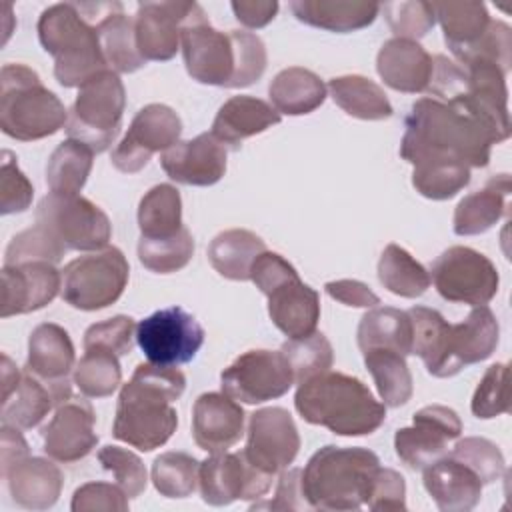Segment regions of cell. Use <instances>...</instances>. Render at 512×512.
Wrapping results in <instances>:
<instances>
[{
	"mask_svg": "<svg viewBox=\"0 0 512 512\" xmlns=\"http://www.w3.org/2000/svg\"><path fill=\"white\" fill-rule=\"evenodd\" d=\"M404 126L400 156L412 166L424 160H458L470 168H484L492 146L508 138L466 102L430 96L410 106Z\"/></svg>",
	"mask_w": 512,
	"mask_h": 512,
	"instance_id": "obj_1",
	"label": "cell"
},
{
	"mask_svg": "<svg viewBox=\"0 0 512 512\" xmlns=\"http://www.w3.org/2000/svg\"><path fill=\"white\" fill-rule=\"evenodd\" d=\"M186 388V376L176 366L142 362L122 386L112 436L152 452L164 446L178 426V412L172 406Z\"/></svg>",
	"mask_w": 512,
	"mask_h": 512,
	"instance_id": "obj_2",
	"label": "cell"
},
{
	"mask_svg": "<svg viewBox=\"0 0 512 512\" xmlns=\"http://www.w3.org/2000/svg\"><path fill=\"white\" fill-rule=\"evenodd\" d=\"M294 406L308 424L338 436H366L386 420V406L360 378L332 370L300 382Z\"/></svg>",
	"mask_w": 512,
	"mask_h": 512,
	"instance_id": "obj_3",
	"label": "cell"
},
{
	"mask_svg": "<svg viewBox=\"0 0 512 512\" xmlns=\"http://www.w3.org/2000/svg\"><path fill=\"white\" fill-rule=\"evenodd\" d=\"M378 456L362 446H322L302 470V492L314 510H358L366 506Z\"/></svg>",
	"mask_w": 512,
	"mask_h": 512,
	"instance_id": "obj_4",
	"label": "cell"
},
{
	"mask_svg": "<svg viewBox=\"0 0 512 512\" xmlns=\"http://www.w3.org/2000/svg\"><path fill=\"white\" fill-rule=\"evenodd\" d=\"M38 40L54 58V76L60 86L74 88L108 70L96 26L76 4H52L38 18Z\"/></svg>",
	"mask_w": 512,
	"mask_h": 512,
	"instance_id": "obj_5",
	"label": "cell"
},
{
	"mask_svg": "<svg viewBox=\"0 0 512 512\" xmlns=\"http://www.w3.org/2000/svg\"><path fill=\"white\" fill-rule=\"evenodd\" d=\"M68 110L26 64H4L0 72V128L6 136L32 142L56 134Z\"/></svg>",
	"mask_w": 512,
	"mask_h": 512,
	"instance_id": "obj_6",
	"label": "cell"
},
{
	"mask_svg": "<svg viewBox=\"0 0 512 512\" xmlns=\"http://www.w3.org/2000/svg\"><path fill=\"white\" fill-rule=\"evenodd\" d=\"M124 106L126 90L118 72L102 70L78 88L68 112V138L80 140L94 154L108 150L120 134Z\"/></svg>",
	"mask_w": 512,
	"mask_h": 512,
	"instance_id": "obj_7",
	"label": "cell"
},
{
	"mask_svg": "<svg viewBox=\"0 0 512 512\" xmlns=\"http://www.w3.org/2000/svg\"><path fill=\"white\" fill-rule=\"evenodd\" d=\"M130 278L126 256L116 246L78 256L62 270V300L76 310L94 312L114 304Z\"/></svg>",
	"mask_w": 512,
	"mask_h": 512,
	"instance_id": "obj_8",
	"label": "cell"
},
{
	"mask_svg": "<svg viewBox=\"0 0 512 512\" xmlns=\"http://www.w3.org/2000/svg\"><path fill=\"white\" fill-rule=\"evenodd\" d=\"M36 224L48 230L66 250L96 252L108 246L112 224L106 212L88 198L46 194L36 206Z\"/></svg>",
	"mask_w": 512,
	"mask_h": 512,
	"instance_id": "obj_9",
	"label": "cell"
},
{
	"mask_svg": "<svg viewBox=\"0 0 512 512\" xmlns=\"http://www.w3.org/2000/svg\"><path fill=\"white\" fill-rule=\"evenodd\" d=\"M430 280L444 300L468 306H486L500 286L492 260L470 246L444 250L432 262Z\"/></svg>",
	"mask_w": 512,
	"mask_h": 512,
	"instance_id": "obj_10",
	"label": "cell"
},
{
	"mask_svg": "<svg viewBox=\"0 0 512 512\" xmlns=\"http://www.w3.org/2000/svg\"><path fill=\"white\" fill-rule=\"evenodd\" d=\"M204 328L180 306L152 312L136 324V342L148 362L178 366L194 360L204 344Z\"/></svg>",
	"mask_w": 512,
	"mask_h": 512,
	"instance_id": "obj_11",
	"label": "cell"
},
{
	"mask_svg": "<svg viewBox=\"0 0 512 512\" xmlns=\"http://www.w3.org/2000/svg\"><path fill=\"white\" fill-rule=\"evenodd\" d=\"M292 384V368L280 350H248L220 374L222 392L244 404L280 398Z\"/></svg>",
	"mask_w": 512,
	"mask_h": 512,
	"instance_id": "obj_12",
	"label": "cell"
},
{
	"mask_svg": "<svg viewBox=\"0 0 512 512\" xmlns=\"http://www.w3.org/2000/svg\"><path fill=\"white\" fill-rule=\"evenodd\" d=\"M186 72L192 80L208 86L230 88L236 70L232 32L216 30L206 12L192 18L180 32Z\"/></svg>",
	"mask_w": 512,
	"mask_h": 512,
	"instance_id": "obj_13",
	"label": "cell"
},
{
	"mask_svg": "<svg viewBox=\"0 0 512 512\" xmlns=\"http://www.w3.org/2000/svg\"><path fill=\"white\" fill-rule=\"evenodd\" d=\"M182 120L166 104H148L136 112L126 136L112 150L110 160L124 174L140 172L154 152H166L180 142Z\"/></svg>",
	"mask_w": 512,
	"mask_h": 512,
	"instance_id": "obj_14",
	"label": "cell"
},
{
	"mask_svg": "<svg viewBox=\"0 0 512 512\" xmlns=\"http://www.w3.org/2000/svg\"><path fill=\"white\" fill-rule=\"evenodd\" d=\"M298 450L300 434L286 408L270 406L250 414L242 454L254 468L274 476L294 462Z\"/></svg>",
	"mask_w": 512,
	"mask_h": 512,
	"instance_id": "obj_15",
	"label": "cell"
},
{
	"mask_svg": "<svg viewBox=\"0 0 512 512\" xmlns=\"http://www.w3.org/2000/svg\"><path fill=\"white\" fill-rule=\"evenodd\" d=\"M462 434L460 416L442 404L420 408L412 426L398 428L394 434L396 456L412 470H424L448 454V442Z\"/></svg>",
	"mask_w": 512,
	"mask_h": 512,
	"instance_id": "obj_16",
	"label": "cell"
},
{
	"mask_svg": "<svg viewBox=\"0 0 512 512\" xmlns=\"http://www.w3.org/2000/svg\"><path fill=\"white\" fill-rule=\"evenodd\" d=\"M270 474L254 468L242 452H214L200 462L198 488L210 506L262 498L272 486Z\"/></svg>",
	"mask_w": 512,
	"mask_h": 512,
	"instance_id": "obj_17",
	"label": "cell"
},
{
	"mask_svg": "<svg viewBox=\"0 0 512 512\" xmlns=\"http://www.w3.org/2000/svg\"><path fill=\"white\" fill-rule=\"evenodd\" d=\"M72 398V388H54L36 378L2 354V424L30 430L38 426L52 408Z\"/></svg>",
	"mask_w": 512,
	"mask_h": 512,
	"instance_id": "obj_18",
	"label": "cell"
},
{
	"mask_svg": "<svg viewBox=\"0 0 512 512\" xmlns=\"http://www.w3.org/2000/svg\"><path fill=\"white\" fill-rule=\"evenodd\" d=\"M202 10L198 2H140L134 16L136 44L142 58L166 62L176 56L182 28Z\"/></svg>",
	"mask_w": 512,
	"mask_h": 512,
	"instance_id": "obj_19",
	"label": "cell"
},
{
	"mask_svg": "<svg viewBox=\"0 0 512 512\" xmlns=\"http://www.w3.org/2000/svg\"><path fill=\"white\" fill-rule=\"evenodd\" d=\"M96 414L88 400L70 398L56 406L52 420L42 428V444L48 458L72 464L86 458L98 444Z\"/></svg>",
	"mask_w": 512,
	"mask_h": 512,
	"instance_id": "obj_20",
	"label": "cell"
},
{
	"mask_svg": "<svg viewBox=\"0 0 512 512\" xmlns=\"http://www.w3.org/2000/svg\"><path fill=\"white\" fill-rule=\"evenodd\" d=\"M62 290V270L52 262L32 260L2 268V318L36 312Z\"/></svg>",
	"mask_w": 512,
	"mask_h": 512,
	"instance_id": "obj_21",
	"label": "cell"
},
{
	"mask_svg": "<svg viewBox=\"0 0 512 512\" xmlns=\"http://www.w3.org/2000/svg\"><path fill=\"white\" fill-rule=\"evenodd\" d=\"M160 164L168 178L178 184L212 186L226 172V146L212 132H202L162 152Z\"/></svg>",
	"mask_w": 512,
	"mask_h": 512,
	"instance_id": "obj_22",
	"label": "cell"
},
{
	"mask_svg": "<svg viewBox=\"0 0 512 512\" xmlns=\"http://www.w3.org/2000/svg\"><path fill=\"white\" fill-rule=\"evenodd\" d=\"M244 434V410L224 392H204L192 406V436L198 448L226 452Z\"/></svg>",
	"mask_w": 512,
	"mask_h": 512,
	"instance_id": "obj_23",
	"label": "cell"
},
{
	"mask_svg": "<svg viewBox=\"0 0 512 512\" xmlns=\"http://www.w3.org/2000/svg\"><path fill=\"white\" fill-rule=\"evenodd\" d=\"M12 500L26 510L52 508L62 492L64 476L52 458L24 456L0 472Z\"/></svg>",
	"mask_w": 512,
	"mask_h": 512,
	"instance_id": "obj_24",
	"label": "cell"
},
{
	"mask_svg": "<svg viewBox=\"0 0 512 512\" xmlns=\"http://www.w3.org/2000/svg\"><path fill=\"white\" fill-rule=\"evenodd\" d=\"M266 296L268 316L282 334L288 338H304L316 332L320 296L314 288L304 284L298 274L280 282Z\"/></svg>",
	"mask_w": 512,
	"mask_h": 512,
	"instance_id": "obj_25",
	"label": "cell"
},
{
	"mask_svg": "<svg viewBox=\"0 0 512 512\" xmlns=\"http://www.w3.org/2000/svg\"><path fill=\"white\" fill-rule=\"evenodd\" d=\"M432 56L416 42L406 38H390L376 56L378 76L396 92H426L432 76Z\"/></svg>",
	"mask_w": 512,
	"mask_h": 512,
	"instance_id": "obj_26",
	"label": "cell"
},
{
	"mask_svg": "<svg viewBox=\"0 0 512 512\" xmlns=\"http://www.w3.org/2000/svg\"><path fill=\"white\" fill-rule=\"evenodd\" d=\"M36 378L54 388H72L68 374L74 368V344L70 334L54 324H38L28 338L26 366Z\"/></svg>",
	"mask_w": 512,
	"mask_h": 512,
	"instance_id": "obj_27",
	"label": "cell"
},
{
	"mask_svg": "<svg viewBox=\"0 0 512 512\" xmlns=\"http://www.w3.org/2000/svg\"><path fill=\"white\" fill-rule=\"evenodd\" d=\"M424 488L442 512H468L482 496L480 478L460 460L442 456L424 468Z\"/></svg>",
	"mask_w": 512,
	"mask_h": 512,
	"instance_id": "obj_28",
	"label": "cell"
},
{
	"mask_svg": "<svg viewBox=\"0 0 512 512\" xmlns=\"http://www.w3.org/2000/svg\"><path fill=\"white\" fill-rule=\"evenodd\" d=\"M280 120L282 114L266 100L240 94L228 98L220 106L210 132L224 146L238 148L246 138L266 132L268 128L280 124Z\"/></svg>",
	"mask_w": 512,
	"mask_h": 512,
	"instance_id": "obj_29",
	"label": "cell"
},
{
	"mask_svg": "<svg viewBox=\"0 0 512 512\" xmlns=\"http://www.w3.org/2000/svg\"><path fill=\"white\" fill-rule=\"evenodd\" d=\"M412 322V354L420 356L426 370L434 378H450L460 370L450 354V326L444 316L426 306L406 310Z\"/></svg>",
	"mask_w": 512,
	"mask_h": 512,
	"instance_id": "obj_30",
	"label": "cell"
},
{
	"mask_svg": "<svg viewBox=\"0 0 512 512\" xmlns=\"http://www.w3.org/2000/svg\"><path fill=\"white\" fill-rule=\"evenodd\" d=\"M512 192L510 176L496 174L476 192L464 196L456 210L452 228L458 236H476L488 232L502 216L508 214V196Z\"/></svg>",
	"mask_w": 512,
	"mask_h": 512,
	"instance_id": "obj_31",
	"label": "cell"
},
{
	"mask_svg": "<svg viewBox=\"0 0 512 512\" xmlns=\"http://www.w3.org/2000/svg\"><path fill=\"white\" fill-rule=\"evenodd\" d=\"M290 10L298 22L346 34L370 26L380 12V4L366 0H292Z\"/></svg>",
	"mask_w": 512,
	"mask_h": 512,
	"instance_id": "obj_32",
	"label": "cell"
},
{
	"mask_svg": "<svg viewBox=\"0 0 512 512\" xmlns=\"http://www.w3.org/2000/svg\"><path fill=\"white\" fill-rule=\"evenodd\" d=\"M500 340V324L488 306H474L460 324L450 326V354L458 370L490 358Z\"/></svg>",
	"mask_w": 512,
	"mask_h": 512,
	"instance_id": "obj_33",
	"label": "cell"
},
{
	"mask_svg": "<svg viewBox=\"0 0 512 512\" xmlns=\"http://www.w3.org/2000/svg\"><path fill=\"white\" fill-rule=\"evenodd\" d=\"M326 84L322 78L302 66H290L280 70L268 86L272 106L280 114L302 116L320 108L326 100Z\"/></svg>",
	"mask_w": 512,
	"mask_h": 512,
	"instance_id": "obj_34",
	"label": "cell"
},
{
	"mask_svg": "<svg viewBox=\"0 0 512 512\" xmlns=\"http://www.w3.org/2000/svg\"><path fill=\"white\" fill-rule=\"evenodd\" d=\"M266 250L264 240L244 228H230L216 234L208 246V260L212 268L236 282L250 280L254 260Z\"/></svg>",
	"mask_w": 512,
	"mask_h": 512,
	"instance_id": "obj_35",
	"label": "cell"
},
{
	"mask_svg": "<svg viewBox=\"0 0 512 512\" xmlns=\"http://www.w3.org/2000/svg\"><path fill=\"white\" fill-rule=\"evenodd\" d=\"M356 340L362 352L372 348H386L408 356L412 354L410 316L408 312L392 306H374L362 316Z\"/></svg>",
	"mask_w": 512,
	"mask_h": 512,
	"instance_id": "obj_36",
	"label": "cell"
},
{
	"mask_svg": "<svg viewBox=\"0 0 512 512\" xmlns=\"http://www.w3.org/2000/svg\"><path fill=\"white\" fill-rule=\"evenodd\" d=\"M94 26H96L104 60L110 70L130 74L140 70L146 64L136 44L134 18L124 14L122 4L112 12H108L106 16L98 18Z\"/></svg>",
	"mask_w": 512,
	"mask_h": 512,
	"instance_id": "obj_37",
	"label": "cell"
},
{
	"mask_svg": "<svg viewBox=\"0 0 512 512\" xmlns=\"http://www.w3.org/2000/svg\"><path fill=\"white\" fill-rule=\"evenodd\" d=\"M328 92L336 106H340L348 116L360 120H386L394 114L386 92L366 76H336L328 82Z\"/></svg>",
	"mask_w": 512,
	"mask_h": 512,
	"instance_id": "obj_38",
	"label": "cell"
},
{
	"mask_svg": "<svg viewBox=\"0 0 512 512\" xmlns=\"http://www.w3.org/2000/svg\"><path fill=\"white\" fill-rule=\"evenodd\" d=\"M436 20L442 26L444 42L452 56L484 36L492 18L482 2H432Z\"/></svg>",
	"mask_w": 512,
	"mask_h": 512,
	"instance_id": "obj_39",
	"label": "cell"
},
{
	"mask_svg": "<svg viewBox=\"0 0 512 512\" xmlns=\"http://www.w3.org/2000/svg\"><path fill=\"white\" fill-rule=\"evenodd\" d=\"M94 162V152L80 140L60 142L46 164V184L52 194L76 196L84 188Z\"/></svg>",
	"mask_w": 512,
	"mask_h": 512,
	"instance_id": "obj_40",
	"label": "cell"
},
{
	"mask_svg": "<svg viewBox=\"0 0 512 512\" xmlns=\"http://www.w3.org/2000/svg\"><path fill=\"white\" fill-rule=\"evenodd\" d=\"M362 354L364 364L374 378L382 404L390 408L404 406L414 392V382L406 364V356L386 348H372L364 350Z\"/></svg>",
	"mask_w": 512,
	"mask_h": 512,
	"instance_id": "obj_41",
	"label": "cell"
},
{
	"mask_svg": "<svg viewBox=\"0 0 512 512\" xmlns=\"http://www.w3.org/2000/svg\"><path fill=\"white\" fill-rule=\"evenodd\" d=\"M182 198L172 184L152 186L138 204L142 238H168L182 228Z\"/></svg>",
	"mask_w": 512,
	"mask_h": 512,
	"instance_id": "obj_42",
	"label": "cell"
},
{
	"mask_svg": "<svg viewBox=\"0 0 512 512\" xmlns=\"http://www.w3.org/2000/svg\"><path fill=\"white\" fill-rule=\"evenodd\" d=\"M380 284L402 298H418L430 286V272L402 246L388 244L378 260Z\"/></svg>",
	"mask_w": 512,
	"mask_h": 512,
	"instance_id": "obj_43",
	"label": "cell"
},
{
	"mask_svg": "<svg viewBox=\"0 0 512 512\" xmlns=\"http://www.w3.org/2000/svg\"><path fill=\"white\" fill-rule=\"evenodd\" d=\"M470 182V166L458 160H424L414 164L412 186L430 200H448Z\"/></svg>",
	"mask_w": 512,
	"mask_h": 512,
	"instance_id": "obj_44",
	"label": "cell"
},
{
	"mask_svg": "<svg viewBox=\"0 0 512 512\" xmlns=\"http://www.w3.org/2000/svg\"><path fill=\"white\" fill-rule=\"evenodd\" d=\"M74 384L86 398H106L122 384L118 356L106 350H86L74 366Z\"/></svg>",
	"mask_w": 512,
	"mask_h": 512,
	"instance_id": "obj_45",
	"label": "cell"
},
{
	"mask_svg": "<svg viewBox=\"0 0 512 512\" xmlns=\"http://www.w3.org/2000/svg\"><path fill=\"white\" fill-rule=\"evenodd\" d=\"M194 256V238L186 226L168 238H142L138 242V260L156 274L182 270Z\"/></svg>",
	"mask_w": 512,
	"mask_h": 512,
	"instance_id": "obj_46",
	"label": "cell"
},
{
	"mask_svg": "<svg viewBox=\"0 0 512 512\" xmlns=\"http://www.w3.org/2000/svg\"><path fill=\"white\" fill-rule=\"evenodd\" d=\"M200 462L186 452H164L152 464V484L166 498H188L198 488Z\"/></svg>",
	"mask_w": 512,
	"mask_h": 512,
	"instance_id": "obj_47",
	"label": "cell"
},
{
	"mask_svg": "<svg viewBox=\"0 0 512 512\" xmlns=\"http://www.w3.org/2000/svg\"><path fill=\"white\" fill-rule=\"evenodd\" d=\"M280 352L292 368L294 384L330 370L334 362L332 344L322 332H312L304 338H288Z\"/></svg>",
	"mask_w": 512,
	"mask_h": 512,
	"instance_id": "obj_48",
	"label": "cell"
},
{
	"mask_svg": "<svg viewBox=\"0 0 512 512\" xmlns=\"http://www.w3.org/2000/svg\"><path fill=\"white\" fill-rule=\"evenodd\" d=\"M460 66L472 62H492L500 66L506 74L512 66V28L502 20H492L488 30L472 46L454 54Z\"/></svg>",
	"mask_w": 512,
	"mask_h": 512,
	"instance_id": "obj_49",
	"label": "cell"
},
{
	"mask_svg": "<svg viewBox=\"0 0 512 512\" xmlns=\"http://www.w3.org/2000/svg\"><path fill=\"white\" fill-rule=\"evenodd\" d=\"M380 10H384L386 22L394 32V38H406V40L418 42V38L426 36L436 24L432 2H424V0L386 2V4H380Z\"/></svg>",
	"mask_w": 512,
	"mask_h": 512,
	"instance_id": "obj_50",
	"label": "cell"
},
{
	"mask_svg": "<svg viewBox=\"0 0 512 512\" xmlns=\"http://www.w3.org/2000/svg\"><path fill=\"white\" fill-rule=\"evenodd\" d=\"M68 250L40 224H34L32 228H26L18 232L4 254V266H14L22 262H32V260H46V262H60L62 256Z\"/></svg>",
	"mask_w": 512,
	"mask_h": 512,
	"instance_id": "obj_51",
	"label": "cell"
},
{
	"mask_svg": "<svg viewBox=\"0 0 512 512\" xmlns=\"http://www.w3.org/2000/svg\"><path fill=\"white\" fill-rule=\"evenodd\" d=\"M450 456L466 464L480 478L482 484L496 482L506 468L500 448L494 442L478 436H468L458 440Z\"/></svg>",
	"mask_w": 512,
	"mask_h": 512,
	"instance_id": "obj_52",
	"label": "cell"
},
{
	"mask_svg": "<svg viewBox=\"0 0 512 512\" xmlns=\"http://www.w3.org/2000/svg\"><path fill=\"white\" fill-rule=\"evenodd\" d=\"M470 408L472 414L480 420H490L500 414H508V366L504 362H496L484 372L482 380L474 390Z\"/></svg>",
	"mask_w": 512,
	"mask_h": 512,
	"instance_id": "obj_53",
	"label": "cell"
},
{
	"mask_svg": "<svg viewBox=\"0 0 512 512\" xmlns=\"http://www.w3.org/2000/svg\"><path fill=\"white\" fill-rule=\"evenodd\" d=\"M98 462L104 470L112 472L116 484L128 498H138L148 486V472L142 460L120 446H104L98 450Z\"/></svg>",
	"mask_w": 512,
	"mask_h": 512,
	"instance_id": "obj_54",
	"label": "cell"
},
{
	"mask_svg": "<svg viewBox=\"0 0 512 512\" xmlns=\"http://www.w3.org/2000/svg\"><path fill=\"white\" fill-rule=\"evenodd\" d=\"M134 338H136L134 318L118 314L88 326V330L84 332V350H106L120 358L132 352Z\"/></svg>",
	"mask_w": 512,
	"mask_h": 512,
	"instance_id": "obj_55",
	"label": "cell"
},
{
	"mask_svg": "<svg viewBox=\"0 0 512 512\" xmlns=\"http://www.w3.org/2000/svg\"><path fill=\"white\" fill-rule=\"evenodd\" d=\"M236 48V70L230 88H246L262 78L266 70V46L260 36L246 30H230Z\"/></svg>",
	"mask_w": 512,
	"mask_h": 512,
	"instance_id": "obj_56",
	"label": "cell"
},
{
	"mask_svg": "<svg viewBox=\"0 0 512 512\" xmlns=\"http://www.w3.org/2000/svg\"><path fill=\"white\" fill-rule=\"evenodd\" d=\"M34 196L32 182L18 168L16 156L10 150H2L0 166V212L16 214L30 208Z\"/></svg>",
	"mask_w": 512,
	"mask_h": 512,
	"instance_id": "obj_57",
	"label": "cell"
},
{
	"mask_svg": "<svg viewBox=\"0 0 512 512\" xmlns=\"http://www.w3.org/2000/svg\"><path fill=\"white\" fill-rule=\"evenodd\" d=\"M70 508L74 512H126L128 496L118 484L86 482L74 490Z\"/></svg>",
	"mask_w": 512,
	"mask_h": 512,
	"instance_id": "obj_58",
	"label": "cell"
},
{
	"mask_svg": "<svg viewBox=\"0 0 512 512\" xmlns=\"http://www.w3.org/2000/svg\"><path fill=\"white\" fill-rule=\"evenodd\" d=\"M366 506L370 510H406V482L404 476L392 468L378 466L368 492Z\"/></svg>",
	"mask_w": 512,
	"mask_h": 512,
	"instance_id": "obj_59",
	"label": "cell"
},
{
	"mask_svg": "<svg viewBox=\"0 0 512 512\" xmlns=\"http://www.w3.org/2000/svg\"><path fill=\"white\" fill-rule=\"evenodd\" d=\"M310 508L302 492V470L286 468L278 476L276 494L268 502H254L250 510H304Z\"/></svg>",
	"mask_w": 512,
	"mask_h": 512,
	"instance_id": "obj_60",
	"label": "cell"
},
{
	"mask_svg": "<svg viewBox=\"0 0 512 512\" xmlns=\"http://www.w3.org/2000/svg\"><path fill=\"white\" fill-rule=\"evenodd\" d=\"M296 268L282 258L276 252L264 250L252 264L250 270V280L256 284V288L266 296L272 288H276L280 282L296 276Z\"/></svg>",
	"mask_w": 512,
	"mask_h": 512,
	"instance_id": "obj_61",
	"label": "cell"
},
{
	"mask_svg": "<svg viewBox=\"0 0 512 512\" xmlns=\"http://www.w3.org/2000/svg\"><path fill=\"white\" fill-rule=\"evenodd\" d=\"M326 294L334 300H338L344 306H354V308H374L380 304V298L370 290V286H366L360 280H332L326 282Z\"/></svg>",
	"mask_w": 512,
	"mask_h": 512,
	"instance_id": "obj_62",
	"label": "cell"
},
{
	"mask_svg": "<svg viewBox=\"0 0 512 512\" xmlns=\"http://www.w3.org/2000/svg\"><path fill=\"white\" fill-rule=\"evenodd\" d=\"M230 8L242 26L264 28L276 18L280 4L276 0H234Z\"/></svg>",
	"mask_w": 512,
	"mask_h": 512,
	"instance_id": "obj_63",
	"label": "cell"
},
{
	"mask_svg": "<svg viewBox=\"0 0 512 512\" xmlns=\"http://www.w3.org/2000/svg\"><path fill=\"white\" fill-rule=\"evenodd\" d=\"M0 472L6 470L12 462L28 456V444L20 432V428L2 424L0 428Z\"/></svg>",
	"mask_w": 512,
	"mask_h": 512,
	"instance_id": "obj_64",
	"label": "cell"
}]
</instances>
